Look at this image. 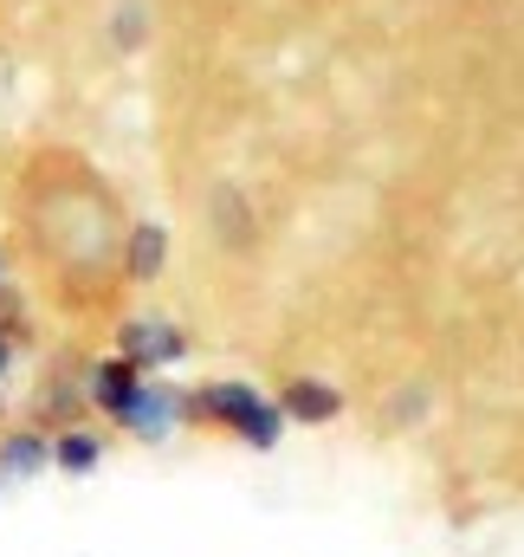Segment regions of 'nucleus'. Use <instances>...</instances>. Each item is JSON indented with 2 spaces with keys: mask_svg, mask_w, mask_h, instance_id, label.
I'll return each mask as SVG.
<instances>
[{
  "mask_svg": "<svg viewBox=\"0 0 524 557\" xmlns=\"http://www.w3.org/2000/svg\"><path fill=\"white\" fill-rule=\"evenodd\" d=\"M188 428H214V434H227V441H240L253 454H272L291 421L278 416V396H265L260 383H247V376H208V383L188 389Z\"/></svg>",
  "mask_w": 524,
  "mask_h": 557,
  "instance_id": "nucleus-1",
  "label": "nucleus"
},
{
  "mask_svg": "<svg viewBox=\"0 0 524 557\" xmlns=\"http://www.w3.org/2000/svg\"><path fill=\"white\" fill-rule=\"evenodd\" d=\"M117 357L136 363L142 376H169L175 363H188V331L169 311H130L117 318Z\"/></svg>",
  "mask_w": 524,
  "mask_h": 557,
  "instance_id": "nucleus-2",
  "label": "nucleus"
},
{
  "mask_svg": "<svg viewBox=\"0 0 524 557\" xmlns=\"http://www.w3.org/2000/svg\"><path fill=\"white\" fill-rule=\"evenodd\" d=\"M182 428H188V389L169 383V376H142L136 403L117 421V434H130L136 447H169Z\"/></svg>",
  "mask_w": 524,
  "mask_h": 557,
  "instance_id": "nucleus-3",
  "label": "nucleus"
},
{
  "mask_svg": "<svg viewBox=\"0 0 524 557\" xmlns=\"http://www.w3.org/2000/svg\"><path fill=\"white\" fill-rule=\"evenodd\" d=\"M136 389H142V370L124 363L117 350H111V357H98V363H85V403H91V416L124 421V409L136 403Z\"/></svg>",
  "mask_w": 524,
  "mask_h": 557,
  "instance_id": "nucleus-4",
  "label": "nucleus"
},
{
  "mask_svg": "<svg viewBox=\"0 0 524 557\" xmlns=\"http://www.w3.org/2000/svg\"><path fill=\"white\" fill-rule=\"evenodd\" d=\"M85 416H91V403H85V370H46V383H39L26 421L46 428V434H59V428H78Z\"/></svg>",
  "mask_w": 524,
  "mask_h": 557,
  "instance_id": "nucleus-5",
  "label": "nucleus"
},
{
  "mask_svg": "<svg viewBox=\"0 0 524 557\" xmlns=\"http://www.w3.org/2000/svg\"><path fill=\"white\" fill-rule=\"evenodd\" d=\"M39 473H52V434L33 428V421H13V428L0 434V493H7V486H26V480H39Z\"/></svg>",
  "mask_w": 524,
  "mask_h": 557,
  "instance_id": "nucleus-6",
  "label": "nucleus"
},
{
  "mask_svg": "<svg viewBox=\"0 0 524 557\" xmlns=\"http://www.w3.org/2000/svg\"><path fill=\"white\" fill-rule=\"evenodd\" d=\"M278 416L291 421V428H330V421H344V389L304 370V376H291L278 389Z\"/></svg>",
  "mask_w": 524,
  "mask_h": 557,
  "instance_id": "nucleus-7",
  "label": "nucleus"
},
{
  "mask_svg": "<svg viewBox=\"0 0 524 557\" xmlns=\"http://www.w3.org/2000/svg\"><path fill=\"white\" fill-rule=\"evenodd\" d=\"M104 454H111V441H104L91 421H78V428H59V434H52V473H65V480L98 473V467H104Z\"/></svg>",
  "mask_w": 524,
  "mask_h": 557,
  "instance_id": "nucleus-8",
  "label": "nucleus"
},
{
  "mask_svg": "<svg viewBox=\"0 0 524 557\" xmlns=\"http://www.w3.org/2000/svg\"><path fill=\"white\" fill-rule=\"evenodd\" d=\"M162 273H169V227L136 221L130 234H124V278H136V285H155Z\"/></svg>",
  "mask_w": 524,
  "mask_h": 557,
  "instance_id": "nucleus-9",
  "label": "nucleus"
},
{
  "mask_svg": "<svg viewBox=\"0 0 524 557\" xmlns=\"http://www.w3.org/2000/svg\"><path fill=\"white\" fill-rule=\"evenodd\" d=\"M383 416H389L395 428H421V421L434 416V389H427V383H408V389H395Z\"/></svg>",
  "mask_w": 524,
  "mask_h": 557,
  "instance_id": "nucleus-10",
  "label": "nucleus"
},
{
  "mask_svg": "<svg viewBox=\"0 0 524 557\" xmlns=\"http://www.w3.org/2000/svg\"><path fill=\"white\" fill-rule=\"evenodd\" d=\"M214 227H221L227 240L253 234V221H247V201H240V195H221V201H214Z\"/></svg>",
  "mask_w": 524,
  "mask_h": 557,
  "instance_id": "nucleus-11",
  "label": "nucleus"
},
{
  "mask_svg": "<svg viewBox=\"0 0 524 557\" xmlns=\"http://www.w3.org/2000/svg\"><path fill=\"white\" fill-rule=\"evenodd\" d=\"M26 344H33V331H13V324H0V389L13 383V370H20V357H26Z\"/></svg>",
  "mask_w": 524,
  "mask_h": 557,
  "instance_id": "nucleus-12",
  "label": "nucleus"
},
{
  "mask_svg": "<svg viewBox=\"0 0 524 557\" xmlns=\"http://www.w3.org/2000/svg\"><path fill=\"white\" fill-rule=\"evenodd\" d=\"M7 285H13V267H7V247H0V292H7Z\"/></svg>",
  "mask_w": 524,
  "mask_h": 557,
  "instance_id": "nucleus-13",
  "label": "nucleus"
},
{
  "mask_svg": "<svg viewBox=\"0 0 524 557\" xmlns=\"http://www.w3.org/2000/svg\"><path fill=\"white\" fill-rule=\"evenodd\" d=\"M7 428H13V416H7V389H0V434H7Z\"/></svg>",
  "mask_w": 524,
  "mask_h": 557,
  "instance_id": "nucleus-14",
  "label": "nucleus"
}]
</instances>
